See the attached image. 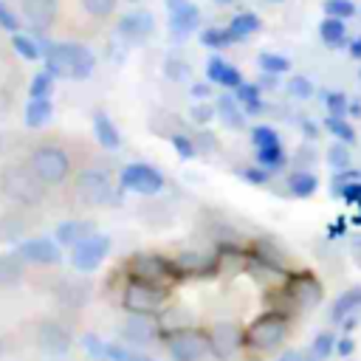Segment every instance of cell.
<instances>
[{
  "label": "cell",
  "mask_w": 361,
  "mask_h": 361,
  "mask_svg": "<svg viewBox=\"0 0 361 361\" xmlns=\"http://www.w3.org/2000/svg\"><path fill=\"white\" fill-rule=\"evenodd\" d=\"M96 68V56L87 45L79 42H56L45 48V71L56 79H87Z\"/></svg>",
  "instance_id": "cell-1"
},
{
  "label": "cell",
  "mask_w": 361,
  "mask_h": 361,
  "mask_svg": "<svg viewBox=\"0 0 361 361\" xmlns=\"http://www.w3.org/2000/svg\"><path fill=\"white\" fill-rule=\"evenodd\" d=\"M0 192L23 206H37L45 197V183L34 175V169L25 164H8L0 172Z\"/></svg>",
  "instance_id": "cell-2"
},
{
  "label": "cell",
  "mask_w": 361,
  "mask_h": 361,
  "mask_svg": "<svg viewBox=\"0 0 361 361\" xmlns=\"http://www.w3.org/2000/svg\"><path fill=\"white\" fill-rule=\"evenodd\" d=\"M28 166L34 169V175L45 186H59L71 175V158L56 144H39V147H34L31 155H28Z\"/></svg>",
  "instance_id": "cell-3"
},
{
  "label": "cell",
  "mask_w": 361,
  "mask_h": 361,
  "mask_svg": "<svg viewBox=\"0 0 361 361\" xmlns=\"http://www.w3.org/2000/svg\"><path fill=\"white\" fill-rule=\"evenodd\" d=\"M285 336H288L285 316L282 313H265L248 324V330L243 333V344L254 353H271L282 344Z\"/></svg>",
  "instance_id": "cell-4"
},
{
  "label": "cell",
  "mask_w": 361,
  "mask_h": 361,
  "mask_svg": "<svg viewBox=\"0 0 361 361\" xmlns=\"http://www.w3.org/2000/svg\"><path fill=\"white\" fill-rule=\"evenodd\" d=\"M164 302H166V285H158L141 276H130L121 290V305L130 313H155Z\"/></svg>",
  "instance_id": "cell-5"
},
{
  "label": "cell",
  "mask_w": 361,
  "mask_h": 361,
  "mask_svg": "<svg viewBox=\"0 0 361 361\" xmlns=\"http://www.w3.org/2000/svg\"><path fill=\"white\" fill-rule=\"evenodd\" d=\"M166 353L172 361H200L209 353V333L197 327H180L166 336Z\"/></svg>",
  "instance_id": "cell-6"
},
{
  "label": "cell",
  "mask_w": 361,
  "mask_h": 361,
  "mask_svg": "<svg viewBox=\"0 0 361 361\" xmlns=\"http://www.w3.org/2000/svg\"><path fill=\"white\" fill-rule=\"evenodd\" d=\"M76 200H82L85 206H102L116 200L110 175L104 169H82L76 175Z\"/></svg>",
  "instance_id": "cell-7"
},
{
  "label": "cell",
  "mask_w": 361,
  "mask_h": 361,
  "mask_svg": "<svg viewBox=\"0 0 361 361\" xmlns=\"http://www.w3.org/2000/svg\"><path fill=\"white\" fill-rule=\"evenodd\" d=\"M107 251H110V240L104 234H96L93 231V234L82 237L76 245H71V262H73L76 271L90 274V271H96L102 265V259L107 257Z\"/></svg>",
  "instance_id": "cell-8"
},
{
  "label": "cell",
  "mask_w": 361,
  "mask_h": 361,
  "mask_svg": "<svg viewBox=\"0 0 361 361\" xmlns=\"http://www.w3.org/2000/svg\"><path fill=\"white\" fill-rule=\"evenodd\" d=\"M118 183L135 195H158L164 189V175L149 164H127L118 175Z\"/></svg>",
  "instance_id": "cell-9"
},
{
  "label": "cell",
  "mask_w": 361,
  "mask_h": 361,
  "mask_svg": "<svg viewBox=\"0 0 361 361\" xmlns=\"http://www.w3.org/2000/svg\"><path fill=\"white\" fill-rule=\"evenodd\" d=\"M130 276H141V279H149V282H158V285H166L178 276V268L155 254H135L133 262H130Z\"/></svg>",
  "instance_id": "cell-10"
},
{
  "label": "cell",
  "mask_w": 361,
  "mask_h": 361,
  "mask_svg": "<svg viewBox=\"0 0 361 361\" xmlns=\"http://www.w3.org/2000/svg\"><path fill=\"white\" fill-rule=\"evenodd\" d=\"M82 341H85V347H87L90 355L104 358V361H155V358H149L147 353H141V350H135V347H130V344L102 341V338H96L93 333H87Z\"/></svg>",
  "instance_id": "cell-11"
},
{
  "label": "cell",
  "mask_w": 361,
  "mask_h": 361,
  "mask_svg": "<svg viewBox=\"0 0 361 361\" xmlns=\"http://www.w3.org/2000/svg\"><path fill=\"white\" fill-rule=\"evenodd\" d=\"M14 254L23 259V262H31V265H56L62 259V251H59V243L56 240H48V237H34V240H23Z\"/></svg>",
  "instance_id": "cell-12"
},
{
  "label": "cell",
  "mask_w": 361,
  "mask_h": 361,
  "mask_svg": "<svg viewBox=\"0 0 361 361\" xmlns=\"http://www.w3.org/2000/svg\"><path fill=\"white\" fill-rule=\"evenodd\" d=\"M37 344L39 350H45L48 355H65L71 347H73V338H71V330L56 322V319H45L39 322L37 327Z\"/></svg>",
  "instance_id": "cell-13"
},
{
  "label": "cell",
  "mask_w": 361,
  "mask_h": 361,
  "mask_svg": "<svg viewBox=\"0 0 361 361\" xmlns=\"http://www.w3.org/2000/svg\"><path fill=\"white\" fill-rule=\"evenodd\" d=\"M164 3H166V11H169L172 37H178V39L189 37L200 23V8L192 0H164Z\"/></svg>",
  "instance_id": "cell-14"
},
{
  "label": "cell",
  "mask_w": 361,
  "mask_h": 361,
  "mask_svg": "<svg viewBox=\"0 0 361 361\" xmlns=\"http://www.w3.org/2000/svg\"><path fill=\"white\" fill-rule=\"evenodd\" d=\"M240 341H243V336H240L237 324H231V322H217V324L212 327V333H209V353H212L217 361H228V358L237 353Z\"/></svg>",
  "instance_id": "cell-15"
},
{
  "label": "cell",
  "mask_w": 361,
  "mask_h": 361,
  "mask_svg": "<svg viewBox=\"0 0 361 361\" xmlns=\"http://www.w3.org/2000/svg\"><path fill=\"white\" fill-rule=\"evenodd\" d=\"M158 336V322L152 319V313H133L124 324H121V338L130 347H141L149 344Z\"/></svg>",
  "instance_id": "cell-16"
},
{
  "label": "cell",
  "mask_w": 361,
  "mask_h": 361,
  "mask_svg": "<svg viewBox=\"0 0 361 361\" xmlns=\"http://www.w3.org/2000/svg\"><path fill=\"white\" fill-rule=\"evenodd\" d=\"M59 0H20V14L34 31H48L56 20Z\"/></svg>",
  "instance_id": "cell-17"
},
{
  "label": "cell",
  "mask_w": 361,
  "mask_h": 361,
  "mask_svg": "<svg viewBox=\"0 0 361 361\" xmlns=\"http://www.w3.org/2000/svg\"><path fill=\"white\" fill-rule=\"evenodd\" d=\"M152 28H155V17L149 11H130L116 25L118 37H124V39H144L152 34Z\"/></svg>",
  "instance_id": "cell-18"
},
{
  "label": "cell",
  "mask_w": 361,
  "mask_h": 361,
  "mask_svg": "<svg viewBox=\"0 0 361 361\" xmlns=\"http://www.w3.org/2000/svg\"><path fill=\"white\" fill-rule=\"evenodd\" d=\"M288 293H290L299 305L313 307V305H319V299H322V285H319L310 274H293V276L288 279Z\"/></svg>",
  "instance_id": "cell-19"
},
{
  "label": "cell",
  "mask_w": 361,
  "mask_h": 361,
  "mask_svg": "<svg viewBox=\"0 0 361 361\" xmlns=\"http://www.w3.org/2000/svg\"><path fill=\"white\" fill-rule=\"evenodd\" d=\"M206 79H209L212 85H220V87H231V90H234V87L243 82L240 71H237L231 62L220 59V56H209V59H206Z\"/></svg>",
  "instance_id": "cell-20"
},
{
  "label": "cell",
  "mask_w": 361,
  "mask_h": 361,
  "mask_svg": "<svg viewBox=\"0 0 361 361\" xmlns=\"http://www.w3.org/2000/svg\"><path fill=\"white\" fill-rule=\"evenodd\" d=\"M93 135H96V141H99L104 149H118V147H121L118 127L113 124V118H110L104 110H96V113H93Z\"/></svg>",
  "instance_id": "cell-21"
},
{
  "label": "cell",
  "mask_w": 361,
  "mask_h": 361,
  "mask_svg": "<svg viewBox=\"0 0 361 361\" xmlns=\"http://www.w3.org/2000/svg\"><path fill=\"white\" fill-rule=\"evenodd\" d=\"M56 299L65 305V307H82L90 296V285L87 282H79V279H62L56 285Z\"/></svg>",
  "instance_id": "cell-22"
},
{
  "label": "cell",
  "mask_w": 361,
  "mask_h": 361,
  "mask_svg": "<svg viewBox=\"0 0 361 361\" xmlns=\"http://www.w3.org/2000/svg\"><path fill=\"white\" fill-rule=\"evenodd\" d=\"M87 234H93V223H90V220H65V223L56 226L54 240H56L59 245H76V243H79L82 237H87Z\"/></svg>",
  "instance_id": "cell-23"
},
{
  "label": "cell",
  "mask_w": 361,
  "mask_h": 361,
  "mask_svg": "<svg viewBox=\"0 0 361 361\" xmlns=\"http://www.w3.org/2000/svg\"><path fill=\"white\" fill-rule=\"evenodd\" d=\"M358 307H361V288H350V290H344V293L336 296V302H333V307H330V319L341 324V322H344L347 316H353Z\"/></svg>",
  "instance_id": "cell-24"
},
{
  "label": "cell",
  "mask_w": 361,
  "mask_h": 361,
  "mask_svg": "<svg viewBox=\"0 0 361 361\" xmlns=\"http://www.w3.org/2000/svg\"><path fill=\"white\" fill-rule=\"evenodd\" d=\"M11 48L23 56V59H28V62H37V59H42L45 56V48L39 45V39L34 37V34H11Z\"/></svg>",
  "instance_id": "cell-25"
},
{
  "label": "cell",
  "mask_w": 361,
  "mask_h": 361,
  "mask_svg": "<svg viewBox=\"0 0 361 361\" xmlns=\"http://www.w3.org/2000/svg\"><path fill=\"white\" fill-rule=\"evenodd\" d=\"M262 87L259 85H248V82H240L237 87H234V99L240 102V107L245 110V116H251V113H259L262 110Z\"/></svg>",
  "instance_id": "cell-26"
},
{
  "label": "cell",
  "mask_w": 361,
  "mask_h": 361,
  "mask_svg": "<svg viewBox=\"0 0 361 361\" xmlns=\"http://www.w3.org/2000/svg\"><path fill=\"white\" fill-rule=\"evenodd\" d=\"M214 110H217V116L223 118V124L231 127V130H234V127H243V121H245V110L240 107V102H237L234 96H220Z\"/></svg>",
  "instance_id": "cell-27"
},
{
  "label": "cell",
  "mask_w": 361,
  "mask_h": 361,
  "mask_svg": "<svg viewBox=\"0 0 361 361\" xmlns=\"http://www.w3.org/2000/svg\"><path fill=\"white\" fill-rule=\"evenodd\" d=\"M51 116H54L51 99H28V104H25V124H28V127L37 130V127L48 124Z\"/></svg>",
  "instance_id": "cell-28"
},
{
  "label": "cell",
  "mask_w": 361,
  "mask_h": 361,
  "mask_svg": "<svg viewBox=\"0 0 361 361\" xmlns=\"http://www.w3.org/2000/svg\"><path fill=\"white\" fill-rule=\"evenodd\" d=\"M316 189H319V178H316L313 172L299 169V172H290V175H288V192H290L293 197H310Z\"/></svg>",
  "instance_id": "cell-29"
},
{
  "label": "cell",
  "mask_w": 361,
  "mask_h": 361,
  "mask_svg": "<svg viewBox=\"0 0 361 361\" xmlns=\"http://www.w3.org/2000/svg\"><path fill=\"white\" fill-rule=\"evenodd\" d=\"M23 279V259L17 254H0V288H11Z\"/></svg>",
  "instance_id": "cell-30"
},
{
  "label": "cell",
  "mask_w": 361,
  "mask_h": 361,
  "mask_svg": "<svg viewBox=\"0 0 361 361\" xmlns=\"http://www.w3.org/2000/svg\"><path fill=\"white\" fill-rule=\"evenodd\" d=\"M319 37H322L330 48H338V45L344 42V37H347L344 20H338V17H324V20L319 23Z\"/></svg>",
  "instance_id": "cell-31"
},
{
  "label": "cell",
  "mask_w": 361,
  "mask_h": 361,
  "mask_svg": "<svg viewBox=\"0 0 361 361\" xmlns=\"http://www.w3.org/2000/svg\"><path fill=\"white\" fill-rule=\"evenodd\" d=\"M228 28H231V34H234L237 39H245V37L257 34V31L262 28V23H259V17H257V14H251V11H243V14H234V17H231Z\"/></svg>",
  "instance_id": "cell-32"
},
{
  "label": "cell",
  "mask_w": 361,
  "mask_h": 361,
  "mask_svg": "<svg viewBox=\"0 0 361 361\" xmlns=\"http://www.w3.org/2000/svg\"><path fill=\"white\" fill-rule=\"evenodd\" d=\"M324 130H327L333 138L344 141V144H353V141H355V130H353L350 121H344V116H327V118H324Z\"/></svg>",
  "instance_id": "cell-33"
},
{
  "label": "cell",
  "mask_w": 361,
  "mask_h": 361,
  "mask_svg": "<svg viewBox=\"0 0 361 361\" xmlns=\"http://www.w3.org/2000/svg\"><path fill=\"white\" fill-rule=\"evenodd\" d=\"M237 37L231 34V28L226 25V28H206L203 34H200V42L206 45V48H226V45H231Z\"/></svg>",
  "instance_id": "cell-34"
},
{
  "label": "cell",
  "mask_w": 361,
  "mask_h": 361,
  "mask_svg": "<svg viewBox=\"0 0 361 361\" xmlns=\"http://www.w3.org/2000/svg\"><path fill=\"white\" fill-rule=\"evenodd\" d=\"M251 144H254V149H265V147H279L282 141H279V133L274 127L257 124V127H251Z\"/></svg>",
  "instance_id": "cell-35"
},
{
  "label": "cell",
  "mask_w": 361,
  "mask_h": 361,
  "mask_svg": "<svg viewBox=\"0 0 361 361\" xmlns=\"http://www.w3.org/2000/svg\"><path fill=\"white\" fill-rule=\"evenodd\" d=\"M285 149H282V144L279 147H265V149H257V164L259 166H265L268 172H274V169H282L285 166Z\"/></svg>",
  "instance_id": "cell-36"
},
{
  "label": "cell",
  "mask_w": 361,
  "mask_h": 361,
  "mask_svg": "<svg viewBox=\"0 0 361 361\" xmlns=\"http://www.w3.org/2000/svg\"><path fill=\"white\" fill-rule=\"evenodd\" d=\"M257 65L265 71V73H285L288 68H290V59L288 56H282V54H271V51H262L259 56H257Z\"/></svg>",
  "instance_id": "cell-37"
},
{
  "label": "cell",
  "mask_w": 361,
  "mask_h": 361,
  "mask_svg": "<svg viewBox=\"0 0 361 361\" xmlns=\"http://www.w3.org/2000/svg\"><path fill=\"white\" fill-rule=\"evenodd\" d=\"M28 93H31V99H51V93H54V73H48V71L34 73Z\"/></svg>",
  "instance_id": "cell-38"
},
{
  "label": "cell",
  "mask_w": 361,
  "mask_h": 361,
  "mask_svg": "<svg viewBox=\"0 0 361 361\" xmlns=\"http://www.w3.org/2000/svg\"><path fill=\"white\" fill-rule=\"evenodd\" d=\"M322 8H324V17H338V20H347L355 14L353 0H322Z\"/></svg>",
  "instance_id": "cell-39"
},
{
  "label": "cell",
  "mask_w": 361,
  "mask_h": 361,
  "mask_svg": "<svg viewBox=\"0 0 361 361\" xmlns=\"http://www.w3.org/2000/svg\"><path fill=\"white\" fill-rule=\"evenodd\" d=\"M333 350H336V336H333V333H319V336L313 338V344H310V353H313L319 361H324Z\"/></svg>",
  "instance_id": "cell-40"
},
{
  "label": "cell",
  "mask_w": 361,
  "mask_h": 361,
  "mask_svg": "<svg viewBox=\"0 0 361 361\" xmlns=\"http://www.w3.org/2000/svg\"><path fill=\"white\" fill-rule=\"evenodd\" d=\"M82 6H85V11H87L90 17L102 20V17H110V14L116 11L118 0H82Z\"/></svg>",
  "instance_id": "cell-41"
},
{
  "label": "cell",
  "mask_w": 361,
  "mask_h": 361,
  "mask_svg": "<svg viewBox=\"0 0 361 361\" xmlns=\"http://www.w3.org/2000/svg\"><path fill=\"white\" fill-rule=\"evenodd\" d=\"M313 82L307 79V76H290L288 79V93L293 96V99H310L313 96Z\"/></svg>",
  "instance_id": "cell-42"
},
{
  "label": "cell",
  "mask_w": 361,
  "mask_h": 361,
  "mask_svg": "<svg viewBox=\"0 0 361 361\" xmlns=\"http://www.w3.org/2000/svg\"><path fill=\"white\" fill-rule=\"evenodd\" d=\"M322 102H324V107L330 110V116H344V113H347V104H350L347 96L338 93V90H330V93L324 90V93H322Z\"/></svg>",
  "instance_id": "cell-43"
},
{
  "label": "cell",
  "mask_w": 361,
  "mask_h": 361,
  "mask_svg": "<svg viewBox=\"0 0 361 361\" xmlns=\"http://www.w3.org/2000/svg\"><path fill=\"white\" fill-rule=\"evenodd\" d=\"M169 144L175 147L178 158H183V161H189V158H195V155H197V147H195V141H192L189 135L175 133V135H169Z\"/></svg>",
  "instance_id": "cell-44"
},
{
  "label": "cell",
  "mask_w": 361,
  "mask_h": 361,
  "mask_svg": "<svg viewBox=\"0 0 361 361\" xmlns=\"http://www.w3.org/2000/svg\"><path fill=\"white\" fill-rule=\"evenodd\" d=\"M20 25H23V23H20V17L14 14V8H11L6 0H0V28L8 31V34H17Z\"/></svg>",
  "instance_id": "cell-45"
},
{
  "label": "cell",
  "mask_w": 361,
  "mask_h": 361,
  "mask_svg": "<svg viewBox=\"0 0 361 361\" xmlns=\"http://www.w3.org/2000/svg\"><path fill=\"white\" fill-rule=\"evenodd\" d=\"M327 161H330L336 169H347V166H350V149H347V144H344V141L333 144L330 152H327Z\"/></svg>",
  "instance_id": "cell-46"
},
{
  "label": "cell",
  "mask_w": 361,
  "mask_h": 361,
  "mask_svg": "<svg viewBox=\"0 0 361 361\" xmlns=\"http://www.w3.org/2000/svg\"><path fill=\"white\" fill-rule=\"evenodd\" d=\"M164 73H166V79L180 82V79H186V76H189V65H186V62H180V59H175V56H169V59L164 62Z\"/></svg>",
  "instance_id": "cell-47"
},
{
  "label": "cell",
  "mask_w": 361,
  "mask_h": 361,
  "mask_svg": "<svg viewBox=\"0 0 361 361\" xmlns=\"http://www.w3.org/2000/svg\"><path fill=\"white\" fill-rule=\"evenodd\" d=\"M20 231H23V223H20V217H3L0 220V240H17L20 237Z\"/></svg>",
  "instance_id": "cell-48"
},
{
  "label": "cell",
  "mask_w": 361,
  "mask_h": 361,
  "mask_svg": "<svg viewBox=\"0 0 361 361\" xmlns=\"http://www.w3.org/2000/svg\"><path fill=\"white\" fill-rule=\"evenodd\" d=\"M214 116H217V110H214L212 104H206V102H200V104H192V107H189V118H192V121H197V124H209Z\"/></svg>",
  "instance_id": "cell-49"
},
{
  "label": "cell",
  "mask_w": 361,
  "mask_h": 361,
  "mask_svg": "<svg viewBox=\"0 0 361 361\" xmlns=\"http://www.w3.org/2000/svg\"><path fill=\"white\" fill-rule=\"evenodd\" d=\"M243 178L248 180V183H257V186H262V183H268V178H271V172L265 169V166H248V169H243Z\"/></svg>",
  "instance_id": "cell-50"
},
{
  "label": "cell",
  "mask_w": 361,
  "mask_h": 361,
  "mask_svg": "<svg viewBox=\"0 0 361 361\" xmlns=\"http://www.w3.org/2000/svg\"><path fill=\"white\" fill-rule=\"evenodd\" d=\"M189 93H192V96H195L197 102H206V99L212 96V85H206V82H195Z\"/></svg>",
  "instance_id": "cell-51"
},
{
  "label": "cell",
  "mask_w": 361,
  "mask_h": 361,
  "mask_svg": "<svg viewBox=\"0 0 361 361\" xmlns=\"http://www.w3.org/2000/svg\"><path fill=\"white\" fill-rule=\"evenodd\" d=\"M353 350H355V341H353V338H341V341L336 344V353H338V355H344V358H347V355H353Z\"/></svg>",
  "instance_id": "cell-52"
},
{
  "label": "cell",
  "mask_w": 361,
  "mask_h": 361,
  "mask_svg": "<svg viewBox=\"0 0 361 361\" xmlns=\"http://www.w3.org/2000/svg\"><path fill=\"white\" fill-rule=\"evenodd\" d=\"M302 130L307 133V138H316V135H319V130H316V124H313L310 118H305V121H302Z\"/></svg>",
  "instance_id": "cell-53"
},
{
  "label": "cell",
  "mask_w": 361,
  "mask_h": 361,
  "mask_svg": "<svg viewBox=\"0 0 361 361\" xmlns=\"http://www.w3.org/2000/svg\"><path fill=\"white\" fill-rule=\"evenodd\" d=\"M350 56H353V59H361V37H355V39L350 42Z\"/></svg>",
  "instance_id": "cell-54"
},
{
  "label": "cell",
  "mask_w": 361,
  "mask_h": 361,
  "mask_svg": "<svg viewBox=\"0 0 361 361\" xmlns=\"http://www.w3.org/2000/svg\"><path fill=\"white\" fill-rule=\"evenodd\" d=\"M299 358H302V353H296V350H285L276 361H299Z\"/></svg>",
  "instance_id": "cell-55"
},
{
  "label": "cell",
  "mask_w": 361,
  "mask_h": 361,
  "mask_svg": "<svg viewBox=\"0 0 361 361\" xmlns=\"http://www.w3.org/2000/svg\"><path fill=\"white\" fill-rule=\"evenodd\" d=\"M347 113L358 118V116H361V102H350V104H347Z\"/></svg>",
  "instance_id": "cell-56"
},
{
  "label": "cell",
  "mask_w": 361,
  "mask_h": 361,
  "mask_svg": "<svg viewBox=\"0 0 361 361\" xmlns=\"http://www.w3.org/2000/svg\"><path fill=\"white\" fill-rule=\"evenodd\" d=\"M341 231H344V223H341V220H336V223H333V228H330V237H338Z\"/></svg>",
  "instance_id": "cell-57"
},
{
  "label": "cell",
  "mask_w": 361,
  "mask_h": 361,
  "mask_svg": "<svg viewBox=\"0 0 361 361\" xmlns=\"http://www.w3.org/2000/svg\"><path fill=\"white\" fill-rule=\"evenodd\" d=\"M299 361H319V358H316L313 353H302V358H299Z\"/></svg>",
  "instance_id": "cell-58"
},
{
  "label": "cell",
  "mask_w": 361,
  "mask_h": 361,
  "mask_svg": "<svg viewBox=\"0 0 361 361\" xmlns=\"http://www.w3.org/2000/svg\"><path fill=\"white\" fill-rule=\"evenodd\" d=\"M6 350H8V344H6V338H3V336H0V355H3V353H6Z\"/></svg>",
  "instance_id": "cell-59"
},
{
  "label": "cell",
  "mask_w": 361,
  "mask_h": 361,
  "mask_svg": "<svg viewBox=\"0 0 361 361\" xmlns=\"http://www.w3.org/2000/svg\"><path fill=\"white\" fill-rule=\"evenodd\" d=\"M217 6H228V3H234V0H214Z\"/></svg>",
  "instance_id": "cell-60"
},
{
  "label": "cell",
  "mask_w": 361,
  "mask_h": 361,
  "mask_svg": "<svg viewBox=\"0 0 361 361\" xmlns=\"http://www.w3.org/2000/svg\"><path fill=\"white\" fill-rule=\"evenodd\" d=\"M268 3H282V0H268Z\"/></svg>",
  "instance_id": "cell-61"
},
{
  "label": "cell",
  "mask_w": 361,
  "mask_h": 361,
  "mask_svg": "<svg viewBox=\"0 0 361 361\" xmlns=\"http://www.w3.org/2000/svg\"><path fill=\"white\" fill-rule=\"evenodd\" d=\"M358 76H361V73H358Z\"/></svg>",
  "instance_id": "cell-62"
}]
</instances>
